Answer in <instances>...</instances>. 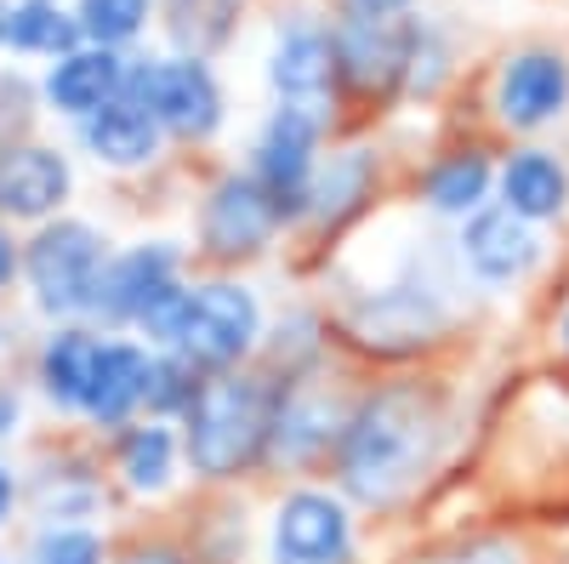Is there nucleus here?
<instances>
[{
  "mask_svg": "<svg viewBox=\"0 0 569 564\" xmlns=\"http://www.w3.org/2000/svg\"><path fill=\"white\" fill-rule=\"evenodd\" d=\"M23 462V525H109V513L120 507L103 439L52 428L34 434Z\"/></svg>",
  "mask_w": 569,
  "mask_h": 564,
  "instance_id": "obj_6",
  "label": "nucleus"
},
{
  "mask_svg": "<svg viewBox=\"0 0 569 564\" xmlns=\"http://www.w3.org/2000/svg\"><path fill=\"white\" fill-rule=\"evenodd\" d=\"M18 274H23V234L12 222H0V297L18 291Z\"/></svg>",
  "mask_w": 569,
  "mask_h": 564,
  "instance_id": "obj_32",
  "label": "nucleus"
},
{
  "mask_svg": "<svg viewBox=\"0 0 569 564\" xmlns=\"http://www.w3.org/2000/svg\"><path fill=\"white\" fill-rule=\"evenodd\" d=\"M18 564H109L114 531L109 525H23Z\"/></svg>",
  "mask_w": 569,
  "mask_h": 564,
  "instance_id": "obj_24",
  "label": "nucleus"
},
{
  "mask_svg": "<svg viewBox=\"0 0 569 564\" xmlns=\"http://www.w3.org/2000/svg\"><path fill=\"white\" fill-rule=\"evenodd\" d=\"M74 200V155L46 137H12L0 144V222L18 234L63 217Z\"/></svg>",
  "mask_w": 569,
  "mask_h": 564,
  "instance_id": "obj_14",
  "label": "nucleus"
},
{
  "mask_svg": "<svg viewBox=\"0 0 569 564\" xmlns=\"http://www.w3.org/2000/svg\"><path fill=\"white\" fill-rule=\"evenodd\" d=\"M496 200L536 228L563 222L569 217V166L552 149H512L496 177Z\"/></svg>",
  "mask_w": 569,
  "mask_h": 564,
  "instance_id": "obj_22",
  "label": "nucleus"
},
{
  "mask_svg": "<svg viewBox=\"0 0 569 564\" xmlns=\"http://www.w3.org/2000/svg\"><path fill=\"white\" fill-rule=\"evenodd\" d=\"M0 365H7V325H0Z\"/></svg>",
  "mask_w": 569,
  "mask_h": 564,
  "instance_id": "obj_36",
  "label": "nucleus"
},
{
  "mask_svg": "<svg viewBox=\"0 0 569 564\" xmlns=\"http://www.w3.org/2000/svg\"><path fill=\"white\" fill-rule=\"evenodd\" d=\"M376 200V155L370 149H337L319 160V177H313V195H308V217L297 234H342L365 206Z\"/></svg>",
  "mask_w": 569,
  "mask_h": 564,
  "instance_id": "obj_21",
  "label": "nucleus"
},
{
  "mask_svg": "<svg viewBox=\"0 0 569 564\" xmlns=\"http://www.w3.org/2000/svg\"><path fill=\"white\" fill-rule=\"evenodd\" d=\"M325 131L313 115L297 109H273L268 126L257 131V149H251V177L262 182V195L279 206V217L291 222V234L308 217V195H313V177H319V149H325Z\"/></svg>",
  "mask_w": 569,
  "mask_h": 564,
  "instance_id": "obj_12",
  "label": "nucleus"
},
{
  "mask_svg": "<svg viewBox=\"0 0 569 564\" xmlns=\"http://www.w3.org/2000/svg\"><path fill=\"white\" fill-rule=\"evenodd\" d=\"M342 12H353V18H399V12H410V0H342Z\"/></svg>",
  "mask_w": 569,
  "mask_h": 564,
  "instance_id": "obj_33",
  "label": "nucleus"
},
{
  "mask_svg": "<svg viewBox=\"0 0 569 564\" xmlns=\"http://www.w3.org/2000/svg\"><path fill=\"white\" fill-rule=\"evenodd\" d=\"M268 86L279 109L313 115L319 126H330L337 115V91H342V63H337V40L319 23H291L279 29L273 52H268Z\"/></svg>",
  "mask_w": 569,
  "mask_h": 564,
  "instance_id": "obj_16",
  "label": "nucleus"
},
{
  "mask_svg": "<svg viewBox=\"0 0 569 564\" xmlns=\"http://www.w3.org/2000/svg\"><path fill=\"white\" fill-rule=\"evenodd\" d=\"M279 234H291V222L262 195V182L251 171H222L200 188L188 251H194V263L206 274H240V268L273 257Z\"/></svg>",
  "mask_w": 569,
  "mask_h": 564,
  "instance_id": "obj_7",
  "label": "nucleus"
},
{
  "mask_svg": "<svg viewBox=\"0 0 569 564\" xmlns=\"http://www.w3.org/2000/svg\"><path fill=\"white\" fill-rule=\"evenodd\" d=\"M0 564H18V553H0Z\"/></svg>",
  "mask_w": 569,
  "mask_h": 564,
  "instance_id": "obj_37",
  "label": "nucleus"
},
{
  "mask_svg": "<svg viewBox=\"0 0 569 564\" xmlns=\"http://www.w3.org/2000/svg\"><path fill=\"white\" fill-rule=\"evenodd\" d=\"M34 109H40V86H29L23 75H7V69H0V144L29 137Z\"/></svg>",
  "mask_w": 569,
  "mask_h": 564,
  "instance_id": "obj_30",
  "label": "nucleus"
},
{
  "mask_svg": "<svg viewBox=\"0 0 569 564\" xmlns=\"http://www.w3.org/2000/svg\"><path fill=\"white\" fill-rule=\"evenodd\" d=\"M456 257H461V274L472 279V286L512 291L547 263V240H541L536 222H525L501 200H490L485 211H472L456 228Z\"/></svg>",
  "mask_w": 569,
  "mask_h": 564,
  "instance_id": "obj_15",
  "label": "nucleus"
},
{
  "mask_svg": "<svg viewBox=\"0 0 569 564\" xmlns=\"http://www.w3.org/2000/svg\"><path fill=\"white\" fill-rule=\"evenodd\" d=\"M410 564H536V547L512 531H479V536H456Z\"/></svg>",
  "mask_w": 569,
  "mask_h": 564,
  "instance_id": "obj_27",
  "label": "nucleus"
},
{
  "mask_svg": "<svg viewBox=\"0 0 569 564\" xmlns=\"http://www.w3.org/2000/svg\"><path fill=\"white\" fill-rule=\"evenodd\" d=\"M7 7H12V0H0V46H7Z\"/></svg>",
  "mask_w": 569,
  "mask_h": 564,
  "instance_id": "obj_35",
  "label": "nucleus"
},
{
  "mask_svg": "<svg viewBox=\"0 0 569 564\" xmlns=\"http://www.w3.org/2000/svg\"><path fill=\"white\" fill-rule=\"evenodd\" d=\"M456 445V399L439 376H388L365 383L348 416L342 451L330 462L337 485L359 513L393 520L416 507L421 491L439 479V467Z\"/></svg>",
  "mask_w": 569,
  "mask_h": 564,
  "instance_id": "obj_1",
  "label": "nucleus"
},
{
  "mask_svg": "<svg viewBox=\"0 0 569 564\" xmlns=\"http://www.w3.org/2000/svg\"><path fill=\"white\" fill-rule=\"evenodd\" d=\"M74 18L86 46H109V52H126V46L149 29L154 0H74Z\"/></svg>",
  "mask_w": 569,
  "mask_h": 564,
  "instance_id": "obj_25",
  "label": "nucleus"
},
{
  "mask_svg": "<svg viewBox=\"0 0 569 564\" xmlns=\"http://www.w3.org/2000/svg\"><path fill=\"white\" fill-rule=\"evenodd\" d=\"M279 394H284V376H273L268 365L206 376L200 394L177 416L188 485L233 491V485L268 474V439H273Z\"/></svg>",
  "mask_w": 569,
  "mask_h": 564,
  "instance_id": "obj_3",
  "label": "nucleus"
},
{
  "mask_svg": "<svg viewBox=\"0 0 569 564\" xmlns=\"http://www.w3.org/2000/svg\"><path fill=\"white\" fill-rule=\"evenodd\" d=\"M166 144L171 137L160 131V120L131 98H114L109 109H98L91 120L74 126V149L98 171H114V177H137V171L160 166Z\"/></svg>",
  "mask_w": 569,
  "mask_h": 564,
  "instance_id": "obj_19",
  "label": "nucleus"
},
{
  "mask_svg": "<svg viewBox=\"0 0 569 564\" xmlns=\"http://www.w3.org/2000/svg\"><path fill=\"white\" fill-rule=\"evenodd\" d=\"M149 348L182 354L188 365H200L206 376L217 370H246L262 359L268 343V308L262 291L246 274H188V286L166 297L149 325L137 332Z\"/></svg>",
  "mask_w": 569,
  "mask_h": 564,
  "instance_id": "obj_4",
  "label": "nucleus"
},
{
  "mask_svg": "<svg viewBox=\"0 0 569 564\" xmlns=\"http://www.w3.org/2000/svg\"><path fill=\"white\" fill-rule=\"evenodd\" d=\"M126 98L149 109L171 144H211L228 120V103H222V86H217L211 63L188 58V52L131 58Z\"/></svg>",
  "mask_w": 569,
  "mask_h": 564,
  "instance_id": "obj_11",
  "label": "nucleus"
},
{
  "mask_svg": "<svg viewBox=\"0 0 569 564\" xmlns=\"http://www.w3.org/2000/svg\"><path fill=\"white\" fill-rule=\"evenodd\" d=\"M353 399H359V388L342 383V376H330V370L284 383L273 439H268V474L297 479V485L313 474H330V462L342 451V434H348Z\"/></svg>",
  "mask_w": 569,
  "mask_h": 564,
  "instance_id": "obj_8",
  "label": "nucleus"
},
{
  "mask_svg": "<svg viewBox=\"0 0 569 564\" xmlns=\"http://www.w3.org/2000/svg\"><path fill=\"white\" fill-rule=\"evenodd\" d=\"M233 12H240L233 0H166V29L188 58H206L211 46L228 40Z\"/></svg>",
  "mask_w": 569,
  "mask_h": 564,
  "instance_id": "obj_26",
  "label": "nucleus"
},
{
  "mask_svg": "<svg viewBox=\"0 0 569 564\" xmlns=\"http://www.w3.org/2000/svg\"><path fill=\"white\" fill-rule=\"evenodd\" d=\"M23 531V462L0 451V536Z\"/></svg>",
  "mask_w": 569,
  "mask_h": 564,
  "instance_id": "obj_31",
  "label": "nucleus"
},
{
  "mask_svg": "<svg viewBox=\"0 0 569 564\" xmlns=\"http://www.w3.org/2000/svg\"><path fill=\"white\" fill-rule=\"evenodd\" d=\"M552 343H558V348H563V359H569V308L552 319Z\"/></svg>",
  "mask_w": 569,
  "mask_h": 564,
  "instance_id": "obj_34",
  "label": "nucleus"
},
{
  "mask_svg": "<svg viewBox=\"0 0 569 564\" xmlns=\"http://www.w3.org/2000/svg\"><path fill=\"white\" fill-rule=\"evenodd\" d=\"M126 75H131L126 52H109V46H74V52H63L58 63H46L40 109L80 126L98 109H109L114 98H126Z\"/></svg>",
  "mask_w": 569,
  "mask_h": 564,
  "instance_id": "obj_18",
  "label": "nucleus"
},
{
  "mask_svg": "<svg viewBox=\"0 0 569 564\" xmlns=\"http://www.w3.org/2000/svg\"><path fill=\"white\" fill-rule=\"evenodd\" d=\"M103 462L120 507H160L188 485V456H182V434L166 416H137L131 428L103 439Z\"/></svg>",
  "mask_w": 569,
  "mask_h": 564,
  "instance_id": "obj_13",
  "label": "nucleus"
},
{
  "mask_svg": "<svg viewBox=\"0 0 569 564\" xmlns=\"http://www.w3.org/2000/svg\"><path fill=\"white\" fill-rule=\"evenodd\" d=\"M34 394H29V383L23 376H0V451H18V445H29L34 434Z\"/></svg>",
  "mask_w": 569,
  "mask_h": 564,
  "instance_id": "obj_29",
  "label": "nucleus"
},
{
  "mask_svg": "<svg viewBox=\"0 0 569 564\" xmlns=\"http://www.w3.org/2000/svg\"><path fill=\"white\" fill-rule=\"evenodd\" d=\"M188 274H194V251L182 240H171V234H142V240L114 246V257L103 268V286H98V308H91V325L137 337L149 325V314L188 286Z\"/></svg>",
  "mask_w": 569,
  "mask_h": 564,
  "instance_id": "obj_9",
  "label": "nucleus"
},
{
  "mask_svg": "<svg viewBox=\"0 0 569 564\" xmlns=\"http://www.w3.org/2000/svg\"><path fill=\"white\" fill-rule=\"evenodd\" d=\"M109 564H211L194 536H177V531H120Z\"/></svg>",
  "mask_w": 569,
  "mask_h": 564,
  "instance_id": "obj_28",
  "label": "nucleus"
},
{
  "mask_svg": "<svg viewBox=\"0 0 569 564\" xmlns=\"http://www.w3.org/2000/svg\"><path fill=\"white\" fill-rule=\"evenodd\" d=\"M496 120L507 131H541L552 120H563L569 109V58L530 46V52H512L496 69V98H490Z\"/></svg>",
  "mask_w": 569,
  "mask_h": 564,
  "instance_id": "obj_17",
  "label": "nucleus"
},
{
  "mask_svg": "<svg viewBox=\"0 0 569 564\" xmlns=\"http://www.w3.org/2000/svg\"><path fill=\"white\" fill-rule=\"evenodd\" d=\"M496 177H501V166L490 160V149L461 144V149H445L433 166L421 171L416 200L433 211V217H445V222L461 228L472 211H485L496 200Z\"/></svg>",
  "mask_w": 569,
  "mask_h": 564,
  "instance_id": "obj_20",
  "label": "nucleus"
},
{
  "mask_svg": "<svg viewBox=\"0 0 569 564\" xmlns=\"http://www.w3.org/2000/svg\"><path fill=\"white\" fill-rule=\"evenodd\" d=\"M268 564H359V507L337 485H284L268 513Z\"/></svg>",
  "mask_w": 569,
  "mask_h": 564,
  "instance_id": "obj_10",
  "label": "nucleus"
},
{
  "mask_svg": "<svg viewBox=\"0 0 569 564\" xmlns=\"http://www.w3.org/2000/svg\"><path fill=\"white\" fill-rule=\"evenodd\" d=\"M74 46H86L80 18L69 7H58V0H12L7 7V52L12 58L58 63L63 52H74Z\"/></svg>",
  "mask_w": 569,
  "mask_h": 564,
  "instance_id": "obj_23",
  "label": "nucleus"
},
{
  "mask_svg": "<svg viewBox=\"0 0 569 564\" xmlns=\"http://www.w3.org/2000/svg\"><path fill=\"white\" fill-rule=\"evenodd\" d=\"M114 257V240L103 222L80 211H63L23 234V274H18V303L34 325H91L98 308L103 268Z\"/></svg>",
  "mask_w": 569,
  "mask_h": 564,
  "instance_id": "obj_5",
  "label": "nucleus"
},
{
  "mask_svg": "<svg viewBox=\"0 0 569 564\" xmlns=\"http://www.w3.org/2000/svg\"><path fill=\"white\" fill-rule=\"evenodd\" d=\"M461 257L456 240H416L388 279L353 286L337 308V343L370 359H421L433 343H445L461 325Z\"/></svg>",
  "mask_w": 569,
  "mask_h": 564,
  "instance_id": "obj_2",
  "label": "nucleus"
}]
</instances>
